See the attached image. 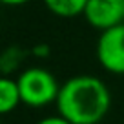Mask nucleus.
<instances>
[{
  "label": "nucleus",
  "instance_id": "39448f33",
  "mask_svg": "<svg viewBox=\"0 0 124 124\" xmlns=\"http://www.w3.org/2000/svg\"><path fill=\"white\" fill-rule=\"evenodd\" d=\"M22 102L20 89L16 80L13 78H2L0 80V113H11L16 106Z\"/></svg>",
  "mask_w": 124,
  "mask_h": 124
},
{
  "label": "nucleus",
  "instance_id": "f257e3e1",
  "mask_svg": "<svg viewBox=\"0 0 124 124\" xmlns=\"http://www.w3.org/2000/svg\"><path fill=\"white\" fill-rule=\"evenodd\" d=\"M58 115L71 124H99L111 106L109 89L93 75H77L60 84Z\"/></svg>",
  "mask_w": 124,
  "mask_h": 124
},
{
  "label": "nucleus",
  "instance_id": "20e7f679",
  "mask_svg": "<svg viewBox=\"0 0 124 124\" xmlns=\"http://www.w3.org/2000/svg\"><path fill=\"white\" fill-rule=\"evenodd\" d=\"M84 18L89 26L106 31L124 24V0H88Z\"/></svg>",
  "mask_w": 124,
  "mask_h": 124
},
{
  "label": "nucleus",
  "instance_id": "7ed1b4c3",
  "mask_svg": "<svg viewBox=\"0 0 124 124\" xmlns=\"http://www.w3.org/2000/svg\"><path fill=\"white\" fill-rule=\"evenodd\" d=\"M97 58L106 71L124 75V24L101 33L97 42Z\"/></svg>",
  "mask_w": 124,
  "mask_h": 124
},
{
  "label": "nucleus",
  "instance_id": "6e6552de",
  "mask_svg": "<svg viewBox=\"0 0 124 124\" xmlns=\"http://www.w3.org/2000/svg\"><path fill=\"white\" fill-rule=\"evenodd\" d=\"M0 2H4L6 6H22V4H26L27 0H0Z\"/></svg>",
  "mask_w": 124,
  "mask_h": 124
},
{
  "label": "nucleus",
  "instance_id": "0eeeda50",
  "mask_svg": "<svg viewBox=\"0 0 124 124\" xmlns=\"http://www.w3.org/2000/svg\"><path fill=\"white\" fill-rule=\"evenodd\" d=\"M37 124H71V122H68L64 117H60V115H51V117H44V119H40Z\"/></svg>",
  "mask_w": 124,
  "mask_h": 124
},
{
  "label": "nucleus",
  "instance_id": "423d86ee",
  "mask_svg": "<svg viewBox=\"0 0 124 124\" xmlns=\"http://www.w3.org/2000/svg\"><path fill=\"white\" fill-rule=\"evenodd\" d=\"M46 8L51 13H55L57 16H77L84 15V9L88 6V0H44Z\"/></svg>",
  "mask_w": 124,
  "mask_h": 124
},
{
  "label": "nucleus",
  "instance_id": "f03ea898",
  "mask_svg": "<svg viewBox=\"0 0 124 124\" xmlns=\"http://www.w3.org/2000/svg\"><path fill=\"white\" fill-rule=\"evenodd\" d=\"M16 84L20 89L22 104L31 106V108H40L49 102H57L58 91H60V86L53 77V73H49L44 68L26 70L16 78Z\"/></svg>",
  "mask_w": 124,
  "mask_h": 124
}]
</instances>
